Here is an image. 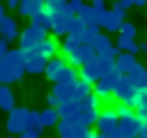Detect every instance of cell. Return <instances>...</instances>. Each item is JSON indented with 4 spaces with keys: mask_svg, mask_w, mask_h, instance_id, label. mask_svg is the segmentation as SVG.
<instances>
[{
    "mask_svg": "<svg viewBox=\"0 0 147 138\" xmlns=\"http://www.w3.org/2000/svg\"><path fill=\"white\" fill-rule=\"evenodd\" d=\"M119 122H117V113H115V106H108V108H101L99 110V115H96V122H94V126L99 129V133H110L115 126H117Z\"/></svg>",
    "mask_w": 147,
    "mask_h": 138,
    "instance_id": "3",
    "label": "cell"
},
{
    "mask_svg": "<svg viewBox=\"0 0 147 138\" xmlns=\"http://www.w3.org/2000/svg\"><path fill=\"white\" fill-rule=\"evenodd\" d=\"M25 126H28V129H39V110H30V108H28Z\"/></svg>",
    "mask_w": 147,
    "mask_h": 138,
    "instance_id": "35",
    "label": "cell"
},
{
    "mask_svg": "<svg viewBox=\"0 0 147 138\" xmlns=\"http://www.w3.org/2000/svg\"><path fill=\"white\" fill-rule=\"evenodd\" d=\"M18 23H16V18H11V16H5L2 21H0V37L9 44V41H16L18 39Z\"/></svg>",
    "mask_w": 147,
    "mask_h": 138,
    "instance_id": "11",
    "label": "cell"
},
{
    "mask_svg": "<svg viewBox=\"0 0 147 138\" xmlns=\"http://www.w3.org/2000/svg\"><path fill=\"white\" fill-rule=\"evenodd\" d=\"M131 2H133L136 7H145V5H147V0H131Z\"/></svg>",
    "mask_w": 147,
    "mask_h": 138,
    "instance_id": "47",
    "label": "cell"
},
{
    "mask_svg": "<svg viewBox=\"0 0 147 138\" xmlns=\"http://www.w3.org/2000/svg\"><path fill=\"white\" fill-rule=\"evenodd\" d=\"M18 138H41V131L39 129H25L23 133H18Z\"/></svg>",
    "mask_w": 147,
    "mask_h": 138,
    "instance_id": "38",
    "label": "cell"
},
{
    "mask_svg": "<svg viewBox=\"0 0 147 138\" xmlns=\"http://www.w3.org/2000/svg\"><path fill=\"white\" fill-rule=\"evenodd\" d=\"M11 108H16V97L9 90V85H0V110L9 113Z\"/></svg>",
    "mask_w": 147,
    "mask_h": 138,
    "instance_id": "22",
    "label": "cell"
},
{
    "mask_svg": "<svg viewBox=\"0 0 147 138\" xmlns=\"http://www.w3.org/2000/svg\"><path fill=\"white\" fill-rule=\"evenodd\" d=\"M119 34H124V37H136V25L131 23V21H124L122 25H119Z\"/></svg>",
    "mask_w": 147,
    "mask_h": 138,
    "instance_id": "36",
    "label": "cell"
},
{
    "mask_svg": "<svg viewBox=\"0 0 147 138\" xmlns=\"http://www.w3.org/2000/svg\"><path fill=\"white\" fill-rule=\"evenodd\" d=\"M94 57H96V53H94V48H92L90 44H78V48H76L71 55H67V62H69L71 67L80 69L83 64H87V62L94 60Z\"/></svg>",
    "mask_w": 147,
    "mask_h": 138,
    "instance_id": "7",
    "label": "cell"
},
{
    "mask_svg": "<svg viewBox=\"0 0 147 138\" xmlns=\"http://www.w3.org/2000/svg\"><path fill=\"white\" fill-rule=\"evenodd\" d=\"M115 48H117V51H124V53H131V55L138 53V44H136L131 37H124V34L117 37V46H115Z\"/></svg>",
    "mask_w": 147,
    "mask_h": 138,
    "instance_id": "26",
    "label": "cell"
},
{
    "mask_svg": "<svg viewBox=\"0 0 147 138\" xmlns=\"http://www.w3.org/2000/svg\"><path fill=\"white\" fill-rule=\"evenodd\" d=\"M142 74H145V67L136 62V67H133V69H131V71H129L126 76H129V80H131V83H133L136 87H140V80H142Z\"/></svg>",
    "mask_w": 147,
    "mask_h": 138,
    "instance_id": "32",
    "label": "cell"
},
{
    "mask_svg": "<svg viewBox=\"0 0 147 138\" xmlns=\"http://www.w3.org/2000/svg\"><path fill=\"white\" fill-rule=\"evenodd\" d=\"M23 53H25V71H28V74H44V69H46V57H41L34 48L23 51Z\"/></svg>",
    "mask_w": 147,
    "mask_h": 138,
    "instance_id": "10",
    "label": "cell"
},
{
    "mask_svg": "<svg viewBox=\"0 0 147 138\" xmlns=\"http://www.w3.org/2000/svg\"><path fill=\"white\" fill-rule=\"evenodd\" d=\"M115 2H117V5H119V7L124 9V12H126L129 7H133V2H131V0H115Z\"/></svg>",
    "mask_w": 147,
    "mask_h": 138,
    "instance_id": "40",
    "label": "cell"
},
{
    "mask_svg": "<svg viewBox=\"0 0 147 138\" xmlns=\"http://www.w3.org/2000/svg\"><path fill=\"white\" fill-rule=\"evenodd\" d=\"M85 23L83 21H78V18H74L71 21V25H69V32H67V37H71V39H76V41H80L83 44V32H85Z\"/></svg>",
    "mask_w": 147,
    "mask_h": 138,
    "instance_id": "27",
    "label": "cell"
},
{
    "mask_svg": "<svg viewBox=\"0 0 147 138\" xmlns=\"http://www.w3.org/2000/svg\"><path fill=\"white\" fill-rule=\"evenodd\" d=\"M7 9H18V0H7Z\"/></svg>",
    "mask_w": 147,
    "mask_h": 138,
    "instance_id": "42",
    "label": "cell"
},
{
    "mask_svg": "<svg viewBox=\"0 0 147 138\" xmlns=\"http://www.w3.org/2000/svg\"><path fill=\"white\" fill-rule=\"evenodd\" d=\"M7 51H9V44L0 37V57H2V55H7Z\"/></svg>",
    "mask_w": 147,
    "mask_h": 138,
    "instance_id": "39",
    "label": "cell"
},
{
    "mask_svg": "<svg viewBox=\"0 0 147 138\" xmlns=\"http://www.w3.org/2000/svg\"><path fill=\"white\" fill-rule=\"evenodd\" d=\"M96 62H99L101 76H106L110 69H115V55H96Z\"/></svg>",
    "mask_w": 147,
    "mask_h": 138,
    "instance_id": "31",
    "label": "cell"
},
{
    "mask_svg": "<svg viewBox=\"0 0 147 138\" xmlns=\"http://www.w3.org/2000/svg\"><path fill=\"white\" fill-rule=\"evenodd\" d=\"M44 7H46V12L51 14V21H53L51 32H53L55 37H67L69 25H71V21H74L76 16L67 9V5H53V2H46Z\"/></svg>",
    "mask_w": 147,
    "mask_h": 138,
    "instance_id": "1",
    "label": "cell"
},
{
    "mask_svg": "<svg viewBox=\"0 0 147 138\" xmlns=\"http://www.w3.org/2000/svg\"><path fill=\"white\" fill-rule=\"evenodd\" d=\"M92 7L94 9H106V0H92Z\"/></svg>",
    "mask_w": 147,
    "mask_h": 138,
    "instance_id": "41",
    "label": "cell"
},
{
    "mask_svg": "<svg viewBox=\"0 0 147 138\" xmlns=\"http://www.w3.org/2000/svg\"><path fill=\"white\" fill-rule=\"evenodd\" d=\"M78 44H80V41H76V39H71V37H64V41H62L60 51H62V53H64V57H67V55H71V53L78 48Z\"/></svg>",
    "mask_w": 147,
    "mask_h": 138,
    "instance_id": "34",
    "label": "cell"
},
{
    "mask_svg": "<svg viewBox=\"0 0 147 138\" xmlns=\"http://www.w3.org/2000/svg\"><path fill=\"white\" fill-rule=\"evenodd\" d=\"M57 122H60V115H57L55 106H46L44 110H39V131H44L48 126H55Z\"/></svg>",
    "mask_w": 147,
    "mask_h": 138,
    "instance_id": "15",
    "label": "cell"
},
{
    "mask_svg": "<svg viewBox=\"0 0 147 138\" xmlns=\"http://www.w3.org/2000/svg\"><path fill=\"white\" fill-rule=\"evenodd\" d=\"M94 138H108V136H106V133H99V131H96V133H94Z\"/></svg>",
    "mask_w": 147,
    "mask_h": 138,
    "instance_id": "49",
    "label": "cell"
},
{
    "mask_svg": "<svg viewBox=\"0 0 147 138\" xmlns=\"http://www.w3.org/2000/svg\"><path fill=\"white\" fill-rule=\"evenodd\" d=\"M71 99H74V87L62 85V83H55V87L48 94V106H55L57 108V106H62V103H67Z\"/></svg>",
    "mask_w": 147,
    "mask_h": 138,
    "instance_id": "9",
    "label": "cell"
},
{
    "mask_svg": "<svg viewBox=\"0 0 147 138\" xmlns=\"http://www.w3.org/2000/svg\"><path fill=\"white\" fill-rule=\"evenodd\" d=\"M92 48H94V53H96V55H117V53H119V51L113 46L110 37H108V34H103V32H99V37L94 39Z\"/></svg>",
    "mask_w": 147,
    "mask_h": 138,
    "instance_id": "12",
    "label": "cell"
},
{
    "mask_svg": "<svg viewBox=\"0 0 147 138\" xmlns=\"http://www.w3.org/2000/svg\"><path fill=\"white\" fill-rule=\"evenodd\" d=\"M34 51H37L41 57L51 60V57H55V55L60 53V46H57V41H55L53 37H46V39H41V41L34 46Z\"/></svg>",
    "mask_w": 147,
    "mask_h": 138,
    "instance_id": "13",
    "label": "cell"
},
{
    "mask_svg": "<svg viewBox=\"0 0 147 138\" xmlns=\"http://www.w3.org/2000/svg\"><path fill=\"white\" fill-rule=\"evenodd\" d=\"M147 103V87H136V94H133V99H131V108L133 110H138V108H142Z\"/></svg>",
    "mask_w": 147,
    "mask_h": 138,
    "instance_id": "29",
    "label": "cell"
},
{
    "mask_svg": "<svg viewBox=\"0 0 147 138\" xmlns=\"http://www.w3.org/2000/svg\"><path fill=\"white\" fill-rule=\"evenodd\" d=\"M140 87H147V69H145V74H142V80H140Z\"/></svg>",
    "mask_w": 147,
    "mask_h": 138,
    "instance_id": "45",
    "label": "cell"
},
{
    "mask_svg": "<svg viewBox=\"0 0 147 138\" xmlns=\"http://www.w3.org/2000/svg\"><path fill=\"white\" fill-rule=\"evenodd\" d=\"M136 67V57L131 55V53H124V51H119L117 55H115V69L124 76V74H129L131 69Z\"/></svg>",
    "mask_w": 147,
    "mask_h": 138,
    "instance_id": "17",
    "label": "cell"
},
{
    "mask_svg": "<svg viewBox=\"0 0 147 138\" xmlns=\"http://www.w3.org/2000/svg\"><path fill=\"white\" fill-rule=\"evenodd\" d=\"M99 32H101V28H96V25H87L85 28V32H83V44H94V39L99 37Z\"/></svg>",
    "mask_w": 147,
    "mask_h": 138,
    "instance_id": "33",
    "label": "cell"
},
{
    "mask_svg": "<svg viewBox=\"0 0 147 138\" xmlns=\"http://www.w3.org/2000/svg\"><path fill=\"white\" fill-rule=\"evenodd\" d=\"M78 76H80V74H78V69H76V67H71V64L67 62V64H64V69L60 71V76H57V80H55V83H62V85L74 87V85H76V80H78Z\"/></svg>",
    "mask_w": 147,
    "mask_h": 138,
    "instance_id": "19",
    "label": "cell"
},
{
    "mask_svg": "<svg viewBox=\"0 0 147 138\" xmlns=\"http://www.w3.org/2000/svg\"><path fill=\"white\" fill-rule=\"evenodd\" d=\"M92 85H94V83H90V80H85V78L78 76V80H76V85H74V99H83L85 94H90V92H92Z\"/></svg>",
    "mask_w": 147,
    "mask_h": 138,
    "instance_id": "28",
    "label": "cell"
},
{
    "mask_svg": "<svg viewBox=\"0 0 147 138\" xmlns=\"http://www.w3.org/2000/svg\"><path fill=\"white\" fill-rule=\"evenodd\" d=\"M5 16H7V7H5V5H0V21H2Z\"/></svg>",
    "mask_w": 147,
    "mask_h": 138,
    "instance_id": "46",
    "label": "cell"
},
{
    "mask_svg": "<svg viewBox=\"0 0 147 138\" xmlns=\"http://www.w3.org/2000/svg\"><path fill=\"white\" fill-rule=\"evenodd\" d=\"M21 76H23V71L14 64V60L9 55H2L0 57V80H2V85H11V83L21 80Z\"/></svg>",
    "mask_w": 147,
    "mask_h": 138,
    "instance_id": "4",
    "label": "cell"
},
{
    "mask_svg": "<svg viewBox=\"0 0 147 138\" xmlns=\"http://www.w3.org/2000/svg\"><path fill=\"white\" fill-rule=\"evenodd\" d=\"M96 115H99V106H83L78 108V115H76V122L83 124V126H92L96 122Z\"/></svg>",
    "mask_w": 147,
    "mask_h": 138,
    "instance_id": "14",
    "label": "cell"
},
{
    "mask_svg": "<svg viewBox=\"0 0 147 138\" xmlns=\"http://www.w3.org/2000/svg\"><path fill=\"white\" fill-rule=\"evenodd\" d=\"M115 113H117V122H119V124H129V122L136 117V110H133L131 106H126V103H117V106H115Z\"/></svg>",
    "mask_w": 147,
    "mask_h": 138,
    "instance_id": "24",
    "label": "cell"
},
{
    "mask_svg": "<svg viewBox=\"0 0 147 138\" xmlns=\"http://www.w3.org/2000/svg\"><path fill=\"white\" fill-rule=\"evenodd\" d=\"M39 2H41V5H46V2H48V0H39Z\"/></svg>",
    "mask_w": 147,
    "mask_h": 138,
    "instance_id": "50",
    "label": "cell"
},
{
    "mask_svg": "<svg viewBox=\"0 0 147 138\" xmlns=\"http://www.w3.org/2000/svg\"><path fill=\"white\" fill-rule=\"evenodd\" d=\"M34 25H39V28H44L46 32H51V28H53V21H51V14L46 12V7H41V12L39 14H34L32 18H30Z\"/></svg>",
    "mask_w": 147,
    "mask_h": 138,
    "instance_id": "25",
    "label": "cell"
},
{
    "mask_svg": "<svg viewBox=\"0 0 147 138\" xmlns=\"http://www.w3.org/2000/svg\"><path fill=\"white\" fill-rule=\"evenodd\" d=\"M41 39H46V30H44V28H39V25H34V23H30V25L18 34V41H21V46H18V48L30 51V48H34Z\"/></svg>",
    "mask_w": 147,
    "mask_h": 138,
    "instance_id": "2",
    "label": "cell"
},
{
    "mask_svg": "<svg viewBox=\"0 0 147 138\" xmlns=\"http://www.w3.org/2000/svg\"><path fill=\"white\" fill-rule=\"evenodd\" d=\"M136 138H147V124H142V129H140V133Z\"/></svg>",
    "mask_w": 147,
    "mask_h": 138,
    "instance_id": "43",
    "label": "cell"
},
{
    "mask_svg": "<svg viewBox=\"0 0 147 138\" xmlns=\"http://www.w3.org/2000/svg\"><path fill=\"white\" fill-rule=\"evenodd\" d=\"M124 16H126V12L115 2L113 9H106V18H103V25L101 28H106L108 32H119V25L124 23Z\"/></svg>",
    "mask_w": 147,
    "mask_h": 138,
    "instance_id": "8",
    "label": "cell"
},
{
    "mask_svg": "<svg viewBox=\"0 0 147 138\" xmlns=\"http://www.w3.org/2000/svg\"><path fill=\"white\" fill-rule=\"evenodd\" d=\"M78 108H80V101L78 99H71V101L57 106V115H60V120H76Z\"/></svg>",
    "mask_w": 147,
    "mask_h": 138,
    "instance_id": "20",
    "label": "cell"
},
{
    "mask_svg": "<svg viewBox=\"0 0 147 138\" xmlns=\"http://www.w3.org/2000/svg\"><path fill=\"white\" fill-rule=\"evenodd\" d=\"M25 115H28V108H23V106H16V108H11L9 110V120L5 122V126H7V131L9 133H23L28 126H25Z\"/></svg>",
    "mask_w": 147,
    "mask_h": 138,
    "instance_id": "6",
    "label": "cell"
},
{
    "mask_svg": "<svg viewBox=\"0 0 147 138\" xmlns=\"http://www.w3.org/2000/svg\"><path fill=\"white\" fill-rule=\"evenodd\" d=\"M0 85H2V80H0Z\"/></svg>",
    "mask_w": 147,
    "mask_h": 138,
    "instance_id": "51",
    "label": "cell"
},
{
    "mask_svg": "<svg viewBox=\"0 0 147 138\" xmlns=\"http://www.w3.org/2000/svg\"><path fill=\"white\" fill-rule=\"evenodd\" d=\"M48 2H53V5H67V0H48Z\"/></svg>",
    "mask_w": 147,
    "mask_h": 138,
    "instance_id": "48",
    "label": "cell"
},
{
    "mask_svg": "<svg viewBox=\"0 0 147 138\" xmlns=\"http://www.w3.org/2000/svg\"><path fill=\"white\" fill-rule=\"evenodd\" d=\"M78 74H80V78H85V80H90V83H96V80L101 78V69H99L96 57H94V60H90L87 64H83Z\"/></svg>",
    "mask_w": 147,
    "mask_h": 138,
    "instance_id": "18",
    "label": "cell"
},
{
    "mask_svg": "<svg viewBox=\"0 0 147 138\" xmlns=\"http://www.w3.org/2000/svg\"><path fill=\"white\" fill-rule=\"evenodd\" d=\"M133 94H136V85L129 80V76L124 74L122 78H119V83L113 87V97H115V101L117 103H131V99H133Z\"/></svg>",
    "mask_w": 147,
    "mask_h": 138,
    "instance_id": "5",
    "label": "cell"
},
{
    "mask_svg": "<svg viewBox=\"0 0 147 138\" xmlns=\"http://www.w3.org/2000/svg\"><path fill=\"white\" fill-rule=\"evenodd\" d=\"M64 64H67V60H64V57H60V55H55V57L46 60V69H44L46 78L55 83V80H57V76H60V71L64 69Z\"/></svg>",
    "mask_w": 147,
    "mask_h": 138,
    "instance_id": "16",
    "label": "cell"
},
{
    "mask_svg": "<svg viewBox=\"0 0 147 138\" xmlns=\"http://www.w3.org/2000/svg\"><path fill=\"white\" fill-rule=\"evenodd\" d=\"M55 126L60 138H76V120H60Z\"/></svg>",
    "mask_w": 147,
    "mask_h": 138,
    "instance_id": "23",
    "label": "cell"
},
{
    "mask_svg": "<svg viewBox=\"0 0 147 138\" xmlns=\"http://www.w3.org/2000/svg\"><path fill=\"white\" fill-rule=\"evenodd\" d=\"M41 7H44V5H41L39 0H18V14L25 16V18H32L34 14H39Z\"/></svg>",
    "mask_w": 147,
    "mask_h": 138,
    "instance_id": "21",
    "label": "cell"
},
{
    "mask_svg": "<svg viewBox=\"0 0 147 138\" xmlns=\"http://www.w3.org/2000/svg\"><path fill=\"white\" fill-rule=\"evenodd\" d=\"M83 5H85L83 0H67V9H69V12L74 14V16H76V14L80 12V7H83Z\"/></svg>",
    "mask_w": 147,
    "mask_h": 138,
    "instance_id": "37",
    "label": "cell"
},
{
    "mask_svg": "<svg viewBox=\"0 0 147 138\" xmlns=\"http://www.w3.org/2000/svg\"><path fill=\"white\" fill-rule=\"evenodd\" d=\"M7 55H9V57L14 60V64L25 74V53H23V48H9Z\"/></svg>",
    "mask_w": 147,
    "mask_h": 138,
    "instance_id": "30",
    "label": "cell"
},
{
    "mask_svg": "<svg viewBox=\"0 0 147 138\" xmlns=\"http://www.w3.org/2000/svg\"><path fill=\"white\" fill-rule=\"evenodd\" d=\"M138 53H147V41H142V44H138Z\"/></svg>",
    "mask_w": 147,
    "mask_h": 138,
    "instance_id": "44",
    "label": "cell"
}]
</instances>
